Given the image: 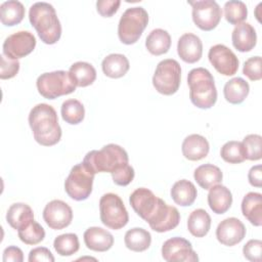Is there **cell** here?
Masks as SVG:
<instances>
[{
    "label": "cell",
    "instance_id": "3",
    "mask_svg": "<svg viewBox=\"0 0 262 262\" xmlns=\"http://www.w3.org/2000/svg\"><path fill=\"white\" fill-rule=\"evenodd\" d=\"M189 98L199 108H211L217 100V89L214 77L205 68L192 69L187 75Z\"/></svg>",
    "mask_w": 262,
    "mask_h": 262
},
{
    "label": "cell",
    "instance_id": "29",
    "mask_svg": "<svg viewBox=\"0 0 262 262\" xmlns=\"http://www.w3.org/2000/svg\"><path fill=\"white\" fill-rule=\"evenodd\" d=\"M250 92V86L243 78L236 77L227 81L223 88V94L226 101L232 104L242 103Z\"/></svg>",
    "mask_w": 262,
    "mask_h": 262
},
{
    "label": "cell",
    "instance_id": "31",
    "mask_svg": "<svg viewBox=\"0 0 262 262\" xmlns=\"http://www.w3.org/2000/svg\"><path fill=\"white\" fill-rule=\"evenodd\" d=\"M25 13V7L19 1H5L0 6V19L2 25L6 27L18 25L24 19Z\"/></svg>",
    "mask_w": 262,
    "mask_h": 262
},
{
    "label": "cell",
    "instance_id": "25",
    "mask_svg": "<svg viewBox=\"0 0 262 262\" xmlns=\"http://www.w3.org/2000/svg\"><path fill=\"white\" fill-rule=\"evenodd\" d=\"M130 64L128 58L124 54L120 53H112L106 55L102 62L101 69L103 74L113 79H118L127 74L129 71Z\"/></svg>",
    "mask_w": 262,
    "mask_h": 262
},
{
    "label": "cell",
    "instance_id": "6",
    "mask_svg": "<svg viewBox=\"0 0 262 262\" xmlns=\"http://www.w3.org/2000/svg\"><path fill=\"white\" fill-rule=\"evenodd\" d=\"M38 92L47 99H55L76 90V85L69 72L54 71L40 75L36 82Z\"/></svg>",
    "mask_w": 262,
    "mask_h": 262
},
{
    "label": "cell",
    "instance_id": "32",
    "mask_svg": "<svg viewBox=\"0 0 262 262\" xmlns=\"http://www.w3.org/2000/svg\"><path fill=\"white\" fill-rule=\"evenodd\" d=\"M124 243L127 249L133 252H143L149 248L151 235L144 228L134 227L125 233Z\"/></svg>",
    "mask_w": 262,
    "mask_h": 262
},
{
    "label": "cell",
    "instance_id": "37",
    "mask_svg": "<svg viewBox=\"0 0 262 262\" xmlns=\"http://www.w3.org/2000/svg\"><path fill=\"white\" fill-rule=\"evenodd\" d=\"M220 156L229 164H239L246 160V151L243 143L235 140L224 143L221 147Z\"/></svg>",
    "mask_w": 262,
    "mask_h": 262
},
{
    "label": "cell",
    "instance_id": "26",
    "mask_svg": "<svg viewBox=\"0 0 262 262\" xmlns=\"http://www.w3.org/2000/svg\"><path fill=\"white\" fill-rule=\"evenodd\" d=\"M170 193L174 203L181 207L191 206L198 195L194 184L186 179H181L175 182Z\"/></svg>",
    "mask_w": 262,
    "mask_h": 262
},
{
    "label": "cell",
    "instance_id": "33",
    "mask_svg": "<svg viewBox=\"0 0 262 262\" xmlns=\"http://www.w3.org/2000/svg\"><path fill=\"white\" fill-rule=\"evenodd\" d=\"M211 227V217L204 209H196L190 213L187 219V229L195 237L208 234Z\"/></svg>",
    "mask_w": 262,
    "mask_h": 262
},
{
    "label": "cell",
    "instance_id": "16",
    "mask_svg": "<svg viewBox=\"0 0 262 262\" xmlns=\"http://www.w3.org/2000/svg\"><path fill=\"white\" fill-rule=\"evenodd\" d=\"M246 236V227L244 223L235 218L229 217L222 220L216 228V237L224 246L232 247L241 243Z\"/></svg>",
    "mask_w": 262,
    "mask_h": 262
},
{
    "label": "cell",
    "instance_id": "4",
    "mask_svg": "<svg viewBox=\"0 0 262 262\" xmlns=\"http://www.w3.org/2000/svg\"><path fill=\"white\" fill-rule=\"evenodd\" d=\"M127 151L118 144L110 143L99 150H90L86 154L83 164L94 174L100 172L113 173L128 164Z\"/></svg>",
    "mask_w": 262,
    "mask_h": 262
},
{
    "label": "cell",
    "instance_id": "21",
    "mask_svg": "<svg viewBox=\"0 0 262 262\" xmlns=\"http://www.w3.org/2000/svg\"><path fill=\"white\" fill-rule=\"evenodd\" d=\"M181 150L185 159L189 161H200L208 156L210 145L204 136L200 134H190L184 138Z\"/></svg>",
    "mask_w": 262,
    "mask_h": 262
},
{
    "label": "cell",
    "instance_id": "12",
    "mask_svg": "<svg viewBox=\"0 0 262 262\" xmlns=\"http://www.w3.org/2000/svg\"><path fill=\"white\" fill-rule=\"evenodd\" d=\"M162 257L168 262L199 261V257L193 251L191 243L180 236L169 238L163 244Z\"/></svg>",
    "mask_w": 262,
    "mask_h": 262
},
{
    "label": "cell",
    "instance_id": "23",
    "mask_svg": "<svg viewBox=\"0 0 262 262\" xmlns=\"http://www.w3.org/2000/svg\"><path fill=\"white\" fill-rule=\"evenodd\" d=\"M242 213L254 226L262 224V194L251 191L242 201Z\"/></svg>",
    "mask_w": 262,
    "mask_h": 262
},
{
    "label": "cell",
    "instance_id": "10",
    "mask_svg": "<svg viewBox=\"0 0 262 262\" xmlns=\"http://www.w3.org/2000/svg\"><path fill=\"white\" fill-rule=\"evenodd\" d=\"M188 4L192 7V20L199 29L206 32L212 31L220 23L222 10L216 1H189Z\"/></svg>",
    "mask_w": 262,
    "mask_h": 262
},
{
    "label": "cell",
    "instance_id": "41",
    "mask_svg": "<svg viewBox=\"0 0 262 262\" xmlns=\"http://www.w3.org/2000/svg\"><path fill=\"white\" fill-rule=\"evenodd\" d=\"M134 176H135L134 169L129 164L124 165L123 167L119 168L118 170L112 173V178L114 183L120 186H126L130 184L134 179Z\"/></svg>",
    "mask_w": 262,
    "mask_h": 262
},
{
    "label": "cell",
    "instance_id": "43",
    "mask_svg": "<svg viewBox=\"0 0 262 262\" xmlns=\"http://www.w3.org/2000/svg\"><path fill=\"white\" fill-rule=\"evenodd\" d=\"M262 253V242L260 239H250L243 248L244 257L251 262H260Z\"/></svg>",
    "mask_w": 262,
    "mask_h": 262
},
{
    "label": "cell",
    "instance_id": "15",
    "mask_svg": "<svg viewBox=\"0 0 262 262\" xmlns=\"http://www.w3.org/2000/svg\"><path fill=\"white\" fill-rule=\"evenodd\" d=\"M43 219L51 229L60 230L72 223L73 211L63 201L53 200L45 206L43 210Z\"/></svg>",
    "mask_w": 262,
    "mask_h": 262
},
{
    "label": "cell",
    "instance_id": "24",
    "mask_svg": "<svg viewBox=\"0 0 262 262\" xmlns=\"http://www.w3.org/2000/svg\"><path fill=\"white\" fill-rule=\"evenodd\" d=\"M34 220V212L32 208L25 203L12 204L7 213L6 221L13 229H21Z\"/></svg>",
    "mask_w": 262,
    "mask_h": 262
},
{
    "label": "cell",
    "instance_id": "44",
    "mask_svg": "<svg viewBox=\"0 0 262 262\" xmlns=\"http://www.w3.org/2000/svg\"><path fill=\"white\" fill-rule=\"evenodd\" d=\"M120 4V0H98L96 2V9L101 16L111 17L118 11Z\"/></svg>",
    "mask_w": 262,
    "mask_h": 262
},
{
    "label": "cell",
    "instance_id": "2",
    "mask_svg": "<svg viewBox=\"0 0 262 262\" xmlns=\"http://www.w3.org/2000/svg\"><path fill=\"white\" fill-rule=\"evenodd\" d=\"M29 19L45 44H55L61 36V25L55 8L47 2H36L29 10Z\"/></svg>",
    "mask_w": 262,
    "mask_h": 262
},
{
    "label": "cell",
    "instance_id": "42",
    "mask_svg": "<svg viewBox=\"0 0 262 262\" xmlns=\"http://www.w3.org/2000/svg\"><path fill=\"white\" fill-rule=\"evenodd\" d=\"M19 71V61L17 59H11L6 57L3 53L1 54V72L0 79L6 80L16 76Z\"/></svg>",
    "mask_w": 262,
    "mask_h": 262
},
{
    "label": "cell",
    "instance_id": "39",
    "mask_svg": "<svg viewBox=\"0 0 262 262\" xmlns=\"http://www.w3.org/2000/svg\"><path fill=\"white\" fill-rule=\"evenodd\" d=\"M243 145L246 151V159L250 161H258L262 157L261 146L262 137L258 134H249L243 139Z\"/></svg>",
    "mask_w": 262,
    "mask_h": 262
},
{
    "label": "cell",
    "instance_id": "27",
    "mask_svg": "<svg viewBox=\"0 0 262 262\" xmlns=\"http://www.w3.org/2000/svg\"><path fill=\"white\" fill-rule=\"evenodd\" d=\"M193 178L202 188L210 189L222 181L223 174L217 166L213 164H204L194 170Z\"/></svg>",
    "mask_w": 262,
    "mask_h": 262
},
{
    "label": "cell",
    "instance_id": "14",
    "mask_svg": "<svg viewBox=\"0 0 262 262\" xmlns=\"http://www.w3.org/2000/svg\"><path fill=\"white\" fill-rule=\"evenodd\" d=\"M208 58L215 70L223 76H233L238 70L236 55L223 44L212 46L209 50Z\"/></svg>",
    "mask_w": 262,
    "mask_h": 262
},
{
    "label": "cell",
    "instance_id": "9",
    "mask_svg": "<svg viewBox=\"0 0 262 262\" xmlns=\"http://www.w3.org/2000/svg\"><path fill=\"white\" fill-rule=\"evenodd\" d=\"M94 176L95 174L83 163L75 165L64 181L67 194L78 202L87 200L92 192Z\"/></svg>",
    "mask_w": 262,
    "mask_h": 262
},
{
    "label": "cell",
    "instance_id": "8",
    "mask_svg": "<svg viewBox=\"0 0 262 262\" xmlns=\"http://www.w3.org/2000/svg\"><path fill=\"white\" fill-rule=\"evenodd\" d=\"M100 220L106 227L118 230L126 226L129 215L122 199L113 192L104 193L99 200Z\"/></svg>",
    "mask_w": 262,
    "mask_h": 262
},
{
    "label": "cell",
    "instance_id": "22",
    "mask_svg": "<svg viewBox=\"0 0 262 262\" xmlns=\"http://www.w3.org/2000/svg\"><path fill=\"white\" fill-rule=\"evenodd\" d=\"M231 204L232 194L226 186L216 184L209 189L208 205L215 214H224L229 210Z\"/></svg>",
    "mask_w": 262,
    "mask_h": 262
},
{
    "label": "cell",
    "instance_id": "19",
    "mask_svg": "<svg viewBox=\"0 0 262 262\" xmlns=\"http://www.w3.org/2000/svg\"><path fill=\"white\" fill-rule=\"evenodd\" d=\"M233 47L239 52L251 51L257 43V34L252 25L242 23L235 26L231 34Z\"/></svg>",
    "mask_w": 262,
    "mask_h": 262
},
{
    "label": "cell",
    "instance_id": "7",
    "mask_svg": "<svg viewBox=\"0 0 262 262\" xmlns=\"http://www.w3.org/2000/svg\"><path fill=\"white\" fill-rule=\"evenodd\" d=\"M181 82V68L177 60L167 58L160 61L152 76L155 89L163 95H172L177 92Z\"/></svg>",
    "mask_w": 262,
    "mask_h": 262
},
{
    "label": "cell",
    "instance_id": "40",
    "mask_svg": "<svg viewBox=\"0 0 262 262\" xmlns=\"http://www.w3.org/2000/svg\"><path fill=\"white\" fill-rule=\"evenodd\" d=\"M261 63H262V59L260 56L250 57L244 63L243 74L247 76L251 81L261 80L262 79Z\"/></svg>",
    "mask_w": 262,
    "mask_h": 262
},
{
    "label": "cell",
    "instance_id": "38",
    "mask_svg": "<svg viewBox=\"0 0 262 262\" xmlns=\"http://www.w3.org/2000/svg\"><path fill=\"white\" fill-rule=\"evenodd\" d=\"M19 239L26 245H37L45 237L44 228L35 220H32L27 226L17 230Z\"/></svg>",
    "mask_w": 262,
    "mask_h": 262
},
{
    "label": "cell",
    "instance_id": "47",
    "mask_svg": "<svg viewBox=\"0 0 262 262\" xmlns=\"http://www.w3.org/2000/svg\"><path fill=\"white\" fill-rule=\"evenodd\" d=\"M248 179L252 186L255 187H261L262 186V170L261 165L253 166L249 173H248Z\"/></svg>",
    "mask_w": 262,
    "mask_h": 262
},
{
    "label": "cell",
    "instance_id": "17",
    "mask_svg": "<svg viewBox=\"0 0 262 262\" xmlns=\"http://www.w3.org/2000/svg\"><path fill=\"white\" fill-rule=\"evenodd\" d=\"M180 222V214L178 210L167 205L162 201L160 207L147 222L149 227L156 232H166L174 229Z\"/></svg>",
    "mask_w": 262,
    "mask_h": 262
},
{
    "label": "cell",
    "instance_id": "1",
    "mask_svg": "<svg viewBox=\"0 0 262 262\" xmlns=\"http://www.w3.org/2000/svg\"><path fill=\"white\" fill-rule=\"evenodd\" d=\"M29 125L34 139L43 146H52L61 138V128L53 106L47 103L35 105L29 114Z\"/></svg>",
    "mask_w": 262,
    "mask_h": 262
},
{
    "label": "cell",
    "instance_id": "28",
    "mask_svg": "<svg viewBox=\"0 0 262 262\" xmlns=\"http://www.w3.org/2000/svg\"><path fill=\"white\" fill-rule=\"evenodd\" d=\"M171 46V36L166 30H152L145 40V47L152 55H162L169 51Z\"/></svg>",
    "mask_w": 262,
    "mask_h": 262
},
{
    "label": "cell",
    "instance_id": "46",
    "mask_svg": "<svg viewBox=\"0 0 262 262\" xmlns=\"http://www.w3.org/2000/svg\"><path fill=\"white\" fill-rule=\"evenodd\" d=\"M3 261L4 262H23L24 261L23 251L15 246L7 247L3 252Z\"/></svg>",
    "mask_w": 262,
    "mask_h": 262
},
{
    "label": "cell",
    "instance_id": "34",
    "mask_svg": "<svg viewBox=\"0 0 262 262\" xmlns=\"http://www.w3.org/2000/svg\"><path fill=\"white\" fill-rule=\"evenodd\" d=\"M62 120L70 125L80 124L85 117V108L81 101L75 98L67 99L60 108Z\"/></svg>",
    "mask_w": 262,
    "mask_h": 262
},
{
    "label": "cell",
    "instance_id": "30",
    "mask_svg": "<svg viewBox=\"0 0 262 262\" xmlns=\"http://www.w3.org/2000/svg\"><path fill=\"white\" fill-rule=\"evenodd\" d=\"M69 73L77 87H87L96 79V71L94 67L86 61H77L73 63Z\"/></svg>",
    "mask_w": 262,
    "mask_h": 262
},
{
    "label": "cell",
    "instance_id": "18",
    "mask_svg": "<svg viewBox=\"0 0 262 262\" xmlns=\"http://www.w3.org/2000/svg\"><path fill=\"white\" fill-rule=\"evenodd\" d=\"M177 53L179 57L187 62L194 63L199 61L203 54V43L199 36L192 33H185L177 43Z\"/></svg>",
    "mask_w": 262,
    "mask_h": 262
},
{
    "label": "cell",
    "instance_id": "35",
    "mask_svg": "<svg viewBox=\"0 0 262 262\" xmlns=\"http://www.w3.org/2000/svg\"><path fill=\"white\" fill-rule=\"evenodd\" d=\"M55 252L60 256H72L80 248L79 238L76 233H63L55 237L53 242Z\"/></svg>",
    "mask_w": 262,
    "mask_h": 262
},
{
    "label": "cell",
    "instance_id": "5",
    "mask_svg": "<svg viewBox=\"0 0 262 262\" xmlns=\"http://www.w3.org/2000/svg\"><path fill=\"white\" fill-rule=\"evenodd\" d=\"M148 24V13L143 7H130L122 14L118 25V36L122 43L131 45L141 37Z\"/></svg>",
    "mask_w": 262,
    "mask_h": 262
},
{
    "label": "cell",
    "instance_id": "20",
    "mask_svg": "<svg viewBox=\"0 0 262 262\" xmlns=\"http://www.w3.org/2000/svg\"><path fill=\"white\" fill-rule=\"evenodd\" d=\"M84 243L91 251L105 252L113 247L114 236L110 231L101 227L93 226L85 230Z\"/></svg>",
    "mask_w": 262,
    "mask_h": 262
},
{
    "label": "cell",
    "instance_id": "11",
    "mask_svg": "<svg viewBox=\"0 0 262 262\" xmlns=\"http://www.w3.org/2000/svg\"><path fill=\"white\" fill-rule=\"evenodd\" d=\"M36 47V38L29 31H18L9 35L3 42V54L11 59L29 55Z\"/></svg>",
    "mask_w": 262,
    "mask_h": 262
},
{
    "label": "cell",
    "instance_id": "13",
    "mask_svg": "<svg viewBox=\"0 0 262 262\" xmlns=\"http://www.w3.org/2000/svg\"><path fill=\"white\" fill-rule=\"evenodd\" d=\"M162 201V199L156 196L151 190L145 187H139L135 189L129 198L132 209L140 218L146 222H148L154 216Z\"/></svg>",
    "mask_w": 262,
    "mask_h": 262
},
{
    "label": "cell",
    "instance_id": "36",
    "mask_svg": "<svg viewBox=\"0 0 262 262\" xmlns=\"http://www.w3.org/2000/svg\"><path fill=\"white\" fill-rule=\"evenodd\" d=\"M248 9L243 1L231 0L224 4V17L230 25H238L247 18Z\"/></svg>",
    "mask_w": 262,
    "mask_h": 262
},
{
    "label": "cell",
    "instance_id": "45",
    "mask_svg": "<svg viewBox=\"0 0 262 262\" xmlns=\"http://www.w3.org/2000/svg\"><path fill=\"white\" fill-rule=\"evenodd\" d=\"M29 262H54V257L49 249L45 247H38L30 251Z\"/></svg>",
    "mask_w": 262,
    "mask_h": 262
}]
</instances>
